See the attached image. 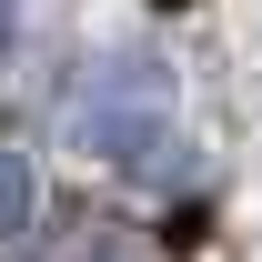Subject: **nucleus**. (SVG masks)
I'll use <instances>...</instances> for the list:
<instances>
[{
	"instance_id": "1",
	"label": "nucleus",
	"mask_w": 262,
	"mask_h": 262,
	"mask_svg": "<svg viewBox=\"0 0 262 262\" xmlns=\"http://www.w3.org/2000/svg\"><path fill=\"white\" fill-rule=\"evenodd\" d=\"M61 131H71V151H91L101 171L171 182L182 171V81H171V61L162 51H91L71 71Z\"/></svg>"
},
{
	"instance_id": "2",
	"label": "nucleus",
	"mask_w": 262,
	"mask_h": 262,
	"mask_svg": "<svg viewBox=\"0 0 262 262\" xmlns=\"http://www.w3.org/2000/svg\"><path fill=\"white\" fill-rule=\"evenodd\" d=\"M31 212H40V182H31V162L0 141V242H20V232H31Z\"/></svg>"
},
{
	"instance_id": "3",
	"label": "nucleus",
	"mask_w": 262,
	"mask_h": 262,
	"mask_svg": "<svg viewBox=\"0 0 262 262\" xmlns=\"http://www.w3.org/2000/svg\"><path fill=\"white\" fill-rule=\"evenodd\" d=\"M20 262H141V252H131L121 232H51V242L20 252Z\"/></svg>"
},
{
	"instance_id": "4",
	"label": "nucleus",
	"mask_w": 262,
	"mask_h": 262,
	"mask_svg": "<svg viewBox=\"0 0 262 262\" xmlns=\"http://www.w3.org/2000/svg\"><path fill=\"white\" fill-rule=\"evenodd\" d=\"M20 61V20H10V0H0V71Z\"/></svg>"
}]
</instances>
